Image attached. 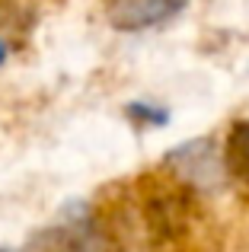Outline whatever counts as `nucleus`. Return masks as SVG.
<instances>
[{
    "label": "nucleus",
    "mask_w": 249,
    "mask_h": 252,
    "mask_svg": "<svg viewBox=\"0 0 249 252\" xmlns=\"http://www.w3.org/2000/svg\"><path fill=\"white\" fill-rule=\"evenodd\" d=\"M166 163L176 166L186 179H192V182H211L214 172L220 169V160L211 150V141H208V137H198V141H188V144H182V147L169 150Z\"/></svg>",
    "instance_id": "f03ea898"
},
{
    "label": "nucleus",
    "mask_w": 249,
    "mask_h": 252,
    "mask_svg": "<svg viewBox=\"0 0 249 252\" xmlns=\"http://www.w3.org/2000/svg\"><path fill=\"white\" fill-rule=\"evenodd\" d=\"M188 6V0H109L106 16L119 32H144L166 26Z\"/></svg>",
    "instance_id": "f257e3e1"
},
{
    "label": "nucleus",
    "mask_w": 249,
    "mask_h": 252,
    "mask_svg": "<svg viewBox=\"0 0 249 252\" xmlns=\"http://www.w3.org/2000/svg\"><path fill=\"white\" fill-rule=\"evenodd\" d=\"M224 166L233 179L249 185V122H237L224 144Z\"/></svg>",
    "instance_id": "7ed1b4c3"
},
{
    "label": "nucleus",
    "mask_w": 249,
    "mask_h": 252,
    "mask_svg": "<svg viewBox=\"0 0 249 252\" xmlns=\"http://www.w3.org/2000/svg\"><path fill=\"white\" fill-rule=\"evenodd\" d=\"M128 118L141 128H160V125L169 122V112L160 109V105H150V102H128Z\"/></svg>",
    "instance_id": "20e7f679"
},
{
    "label": "nucleus",
    "mask_w": 249,
    "mask_h": 252,
    "mask_svg": "<svg viewBox=\"0 0 249 252\" xmlns=\"http://www.w3.org/2000/svg\"><path fill=\"white\" fill-rule=\"evenodd\" d=\"M0 252H6V249H0Z\"/></svg>",
    "instance_id": "423d86ee"
},
{
    "label": "nucleus",
    "mask_w": 249,
    "mask_h": 252,
    "mask_svg": "<svg viewBox=\"0 0 249 252\" xmlns=\"http://www.w3.org/2000/svg\"><path fill=\"white\" fill-rule=\"evenodd\" d=\"M6 55H10V48H6V42H3V38H0V64L6 61Z\"/></svg>",
    "instance_id": "39448f33"
}]
</instances>
